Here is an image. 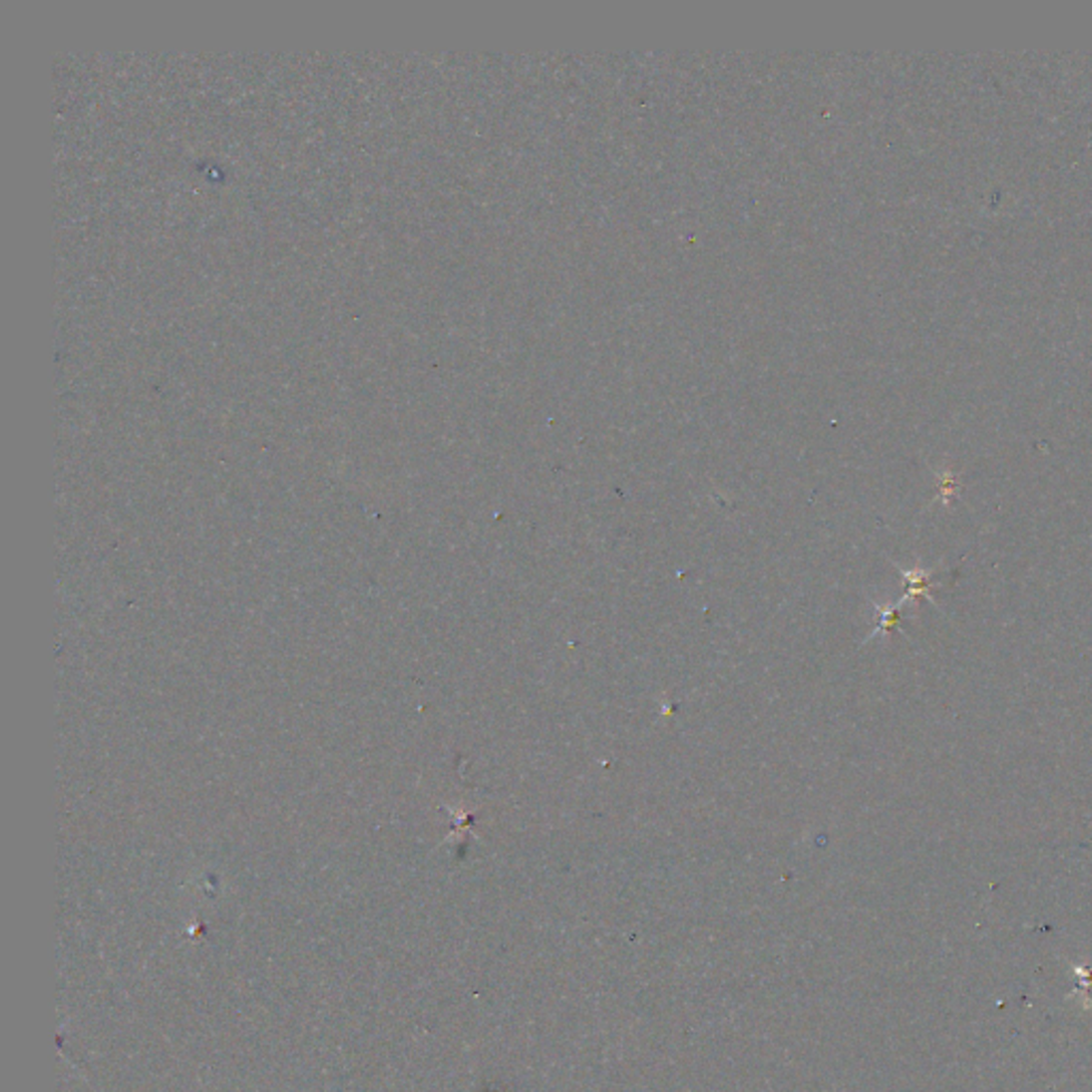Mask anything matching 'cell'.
Segmentation results:
<instances>
[{
    "mask_svg": "<svg viewBox=\"0 0 1092 1092\" xmlns=\"http://www.w3.org/2000/svg\"><path fill=\"white\" fill-rule=\"evenodd\" d=\"M901 574H903L907 591L899 599V604H905V599H911V597H924V599H928V602H932V597H930V589H932L930 572L921 570V567H913V570H903Z\"/></svg>",
    "mask_w": 1092,
    "mask_h": 1092,
    "instance_id": "cell-1",
    "label": "cell"
},
{
    "mask_svg": "<svg viewBox=\"0 0 1092 1092\" xmlns=\"http://www.w3.org/2000/svg\"><path fill=\"white\" fill-rule=\"evenodd\" d=\"M875 612H877V627L871 632L869 640L880 636V634H886V632H892V629H897L901 619H899V612H901V604H875Z\"/></svg>",
    "mask_w": 1092,
    "mask_h": 1092,
    "instance_id": "cell-2",
    "label": "cell"
}]
</instances>
